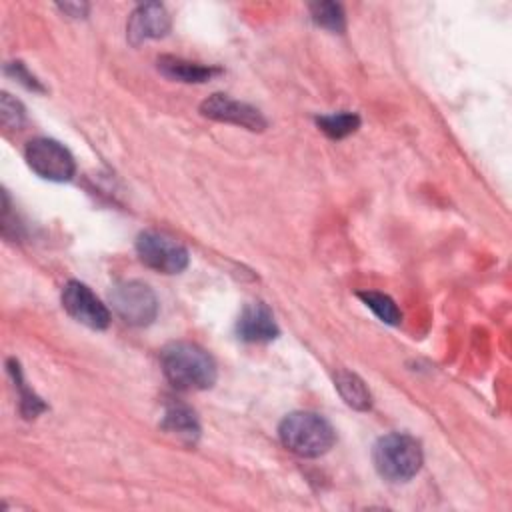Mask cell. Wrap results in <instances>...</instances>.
<instances>
[{
  "mask_svg": "<svg viewBox=\"0 0 512 512\" xmlns=\"http://www.w3.org/2000/svg\"><path fill=\"white\" fill-rule=\"evenodd\" d=\"M6 70H8V72H12V74H14V78H20L28 88H38V90H40V86H38V82L34 80V76H30V74L24 70V66H22L20 62L8 64V66H6Z\"/></svg>",
  "mask_w": 512,
  "mask_h": 512,
  "instance_id": "19",
  "label": "cell"
},
{
  "mask_svg": "<svg viewBox=\"0 0 512 512\" xmlns=\"http://www.w3.org/2000/svg\"><path fill=\"white\" fill-rule=\"evenodd\" d=\"M162 370L178 390H206L216 382L212 356L196 344L172 342L162 350Z\"/></svg>",
  "mask_w": 512,
  "mask_h": 512,
  "instance_id": "1",
  "label": "cell"
},
{
  "mask_svg": "<svg viewBox=\"0 0 512 512\" xmlns=\"http://www.w3.org/2000/svg\"><path fill=\"white\" fill-rule=\"evenodd\" d=\"M0 116H2V124L12 130L18 128L24 120V110L20 106L18 100L10 98V94H2V102H0Z\"/></svg>",
  "mask_w": 512,
  "mask_h": 512,
  "instance_id": "18",
  "label": "cell"
},
{
  "mask_svg": "<svg viewBox=\"0 0 512 512\" xmlns=\"http://www.w3.org/2000/svg\"><path fill=\"white\" fill-rule=\"evenodd\" d=\"M162 428L170 434H176L178 438H182L186 442H194L200 432L194 412L186 406H170L164 414Z\"/></svg>",
  "mask_w": 512,
  "mask_h": 512,
  "instance_id": "13",
  "label": "cell"
},
{
  "mask_svg": "<svg viewBox=\"0 0 512 512\" xmlns=\"http://www.w3.org/2000/svg\"><path fill=\"white\" fill-rule=\"evenodd\" d=\"M8 370H10V374L14 376V382H16V386H18V390H20V396H22V400H20V410H22V414H24L26 418H34L38 412L44 410V404L40 402L38 396H34V394L24 386L20 368H18V364H16L14 360L8 362Z\"/></svg>",
  "mask_w": 512,
  "mask_h": 512,
  "instance_id": "17",
  "label": "cell"
},
{
  "mask_svg": "<svg viewBox=\"0 0 512 512\" xmlns=\"http://www.w3.org/2000/svg\"><path fill=\"white\" fill-rule=\"evenodd\" d=\"M360 300L386 324H400L402 320V314L398 310V306L394 304V300L382 292H374V290H364V292H358Z\"/></svg>",
  "mask_w": 512,
  "mask_h": 512,
  "instance_id": "15",
  "label": "cell"
},
{
  "mask_svg": "<svg viewBox=\"0 0 512 512\" xmlns=\"http://www.w3.org/2000/svg\"><path fill=\"white\" fill-rule=\"evenodd\" d=\"M170 30V16L162 4H140L128 20V40L140 44L150 38H160Z\"/></svg>",
  "mask_w": 512,
  "mask_h": 512,
  "instance_id": "9",
  "label": "cell"
},
{
  "mask_svg": "<svg viewBox=\"0 0 512 512\" xmlns=\"http://www.w3.org/2000/svg\"><path fill=\"white\" fill-rule=\"evenodd\" d=\"M62 306L64 310L80 324L102 330L110 322L108 308L94 296V292L82 282H68L62 290Z\"/></svg>",
  "mask_w": 512,
  "mask_h": 512,
  "instance_id": "7",
  "label": "cell"
},
{
  "mask_svg": "<svg viewBox=\"0 0 512 512\" xmlns=\"http://www.w3.org/2000/svg\"><path fill=\"white\" fill-rule=\"evenodd\" d=\"M236 332L238 338L246 342H268L278 336V326L268 306L254 302L242 310L236 322Z\"/></svg>",
  "mask_w": 512,
  "mask_h": 512,
  "instance_id": "10",
  "label": "cell"
},
{
  "mask_svg": "<svg viewBox=\"0 0 512 512\" xmlns=\"http://www.w3.org/2000/svg\"><path fill=\"white\" fill-rule=\"evenodd\" d=\"M110 304L112 310L132 326L150 324L158 314V300L150 286L138 280H124L118 282L110 290Z\"/></svg>",
  "mask_w": 512,
  "mask_h": 512,
  "instance_id": "4",
  "label": "cell"
},
{
  "mask_svg": "<svg viewBox=\"0 0 512 512\" xmlns=\"http://www.w3.org/2000/svg\"><path fill=\"white\" fill-rule=\"evenodd\" d=\"M200 112L212 120L244 126L248 130H264L266 118L250 104L238 102L226 94H212L200 106Z\"/></svg>",
  "mask_w": 512,
  "mask_h": 512,
  "instance_id": "8",
  "label": "cell"
},
{
  "mask_svg": "<svg viewBox=\"0 0 512 512\" xmlns=\"http://www.w3.org/2000/svg\"><path fill=\"white\" fill-rule=\"evenodd\" d=\"M310 16L312 20L330 30V32H342L344 30V12L342 6L336 2H314L310 4Z\"/></svg>",
  "mask_w": 512,
  "mask_h": 512,
  "instance_id": "16",
  "label": "cell"
},
{
  "mask_svg": "<svg viewBox=\"0 0 512 512\" xmlns=\"http://www.w3.org/2000/svg\"><path fill=\"white\" fill-rule=\"evenodd\" d=\"M316 124L320 126V130L330 136V138H346L348 134L356 132L360 126V118L354 112H336V114H326V116H318Z\"/></svg>",
  "mask_w": 512,
  "mask_h": 512,
  "instance_id": "14",
  "label": "cell"
},
{
  "mask_svg": "<svg viewBox=\"0 0 512 512\" xmlns=\"http://www.w3.org/2000/svg\"><path fill=\"white\" fill-rule=\"evenodd\" d=\"M136 252L148 268L164 274H178L188 266V250L164 232H142L136 240Z\"/></svg>",
  "mask_w": 512,
  "mask_h": 512,
  "instance_id": "5",
  "label": "cell"
},
{
  "mask_svg": "<svg viewBox=\"0 0 512 512\" xmlns=\"http://www.w3.org/2000/svg\"><path fill=\"white\" fill-rule=\"evenodd\" d=\"M374 466L390 482H406L422 466V448L408 434L382 436L374 446Z\"/></svg>",
  "mask_w": 512,
  "mask_h": 512,
  "instance_id": "3",
  "label": "cell"
},
{
  "mask_svg": "<svg viewBox=\"0 0 512 512\" xmlns=\"http://www.w3.org/2000/svg\"><path fill=\"white\" fill-rule=\"evenodd\" d=\"M334 384L336 390L340 392V396L344 398V402L356 410H368L372 400H370V392L364 384V380L360 376H356L354 372L348 370H340L334 376Z\"/></svg>",
  "mask_w": 512,
  "mask_h": 512,
  "instance_id": "12",
  "label": "cell"
},
{
  "mask_svg": "<svg viewBox=\"0 0 512 512\" xmlns=\"http://www.w3.org/2000/svg\"><path fill=\"white\" fill-rule=\"evenodd\" d=\"M26 162L28 166L46 180L66 182L74 176L76 164L72 154L56 140L34 138L26 144Z\"/></svg>",
  "mask_w": 512,
  "mask_h": 512,
  "instance_id": "6",
  "label": "cell"
},
{
  "mask_svg": "<svg viewBox=\"0 0 512 512\" xmlns=\"http://www.w3.org/2000/svg\"><path fill=\"white\" fill-rule=\"evenodd\" d=\"M282 444L304 458H316L328 452L336 440L328 420L314 412H292L278 428Z\"/></svg>",
  "mask_w": 512,
  "mask_h": 512,
  "instance_id": "2",
  "label": "cell"
},
{
  "mask_svg": "<svg viewBox=\"0 0 512 512\" xmlns=\"http://www.w3.org/2000/svg\"><path fill=\"white\" fill-rule=\"evenodd\" d=\"M158 70L172 80L178 82H206L212 76H216L220 70L212 66H202L198 62H188L174 56H160L158 58Z\"/></svg>",
  "mask_w": 512,
  "mask_h": 512,
  "instance_id": "11",
  "label": "cell"
}]
</instances>
